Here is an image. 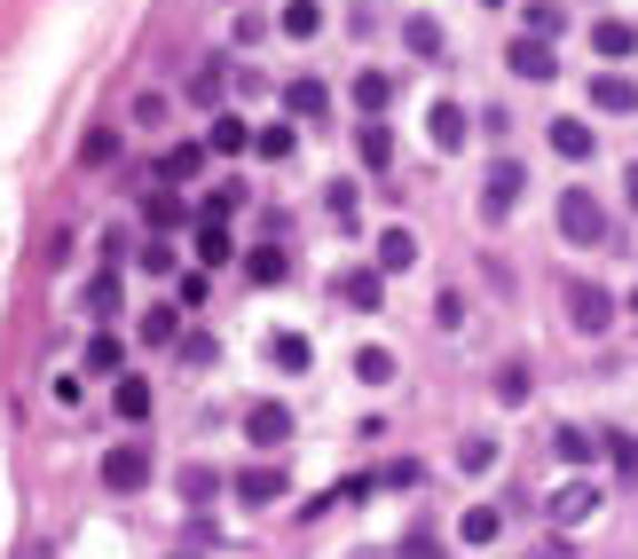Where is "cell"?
I'll return each instance as SVG.
<instances>
[{
	"label": "cell",
	"instance_id": "obj_1",
	"mask_svg": "<svg viewBox=\"0 0 638 559\" xmlns=\"http://www.w3.org/2000/svg\"><path fill=\"white\" fill-rule=\"evenodd\" d=\"M560 237H568V244H584V252H622L615 213L584 190V181H576V190H560Z\"/></svg>",
	"mask_w": 638,
	"mask_h": 559
},
{
	"label": "cell",
	"instance_id": "obj_2",
	"mask_svg": "<svg viewBox=\"0 0 638 559\" xmlns=\"http://www.w3.org/2000/svg\"><path fill=\"white\" fill-rule=\"evenodd\" d=\"M103 489L111 497H142L150 489V449L142 441H111L103 449Z\"/></svg>",
	"mask_w": 638,
	"mask_h": 559
},
{
	"label": "cell",
	"instance_id": "obj_3",
	"mask_svg": "<svg viewBox=\"0 0 638 559\" xmlns=\"http://www.w3.org/2000/svg\"><path fill=\"white\" fill-rule=\"evenodd\" d=\"M560 300H568V323H576L584 339H599V331H615V292H607V285H568Z\"/></svg>",
	"mask_w": 638,
	"mask_h": 559
},
{
	"label": "cell",
	"instance_id": "obj_4",
	"mask_svg": "<svg viewBox=\"0 0 638 559\" xmlns=\"http://www.w3.org/2000/svg\"><path fill=\"white\" fill-rule=\"evenodd\" d=\"M331 300L355 308V316H371V308H387V276L379 268H339L331 276Z\"/></svg>",
	"mask_w": 638,
	"mask_h": 559
},
{
	"label": "cell",
	"instance_id": "obj_5",
	"mask_svg": "<svg viewBox=\"0 0 638 559\" xmlns=\"http://www.w3.org/2000/svg\"><path fill=\"white\" fill-rule=\"evenodd\" d=\"M520 190H528V166H520V158H497V166H489V181H481V213H489V221H505V213L520 206Z\"/></svg>",
	"mask_w": 638,
	"mask_h": 559
},
{
	"label": "cell",
	"instance_id": "obj_6",
	"mask_svg": "<svg viewBox=\"0 0 638 559\" xmlns=\"http://www.w3.org/2000/svg\"><path fill=\"white\" fill-rule=\"evenodd\" d=\"M245 433H252V449H285L292 441V410L285 402H252L245 410Z\"/></svg>",
	"mask_w": 638,
	"mask_h": 559
},
{
	"label": "cell",
	"instance_id": "obj_7",
	"mask_svg": "<svg viewBox=\"0 0 638 559\" xmlns=\"http://www.w3.org/2000/svg\"><path fill=\"white\" fill-rule=\"evenodd\" d=\"M285 489H292V481L277 473V465H245V473H237V497H245L252 512H268V505H277Z\"/></svg>",
	"mask_w": 638,
	"mask_h": 559
},
{
	"label": "cell",
	"instance_id": "obj_8",
	"mask_svg": "<svg viewBox=\"0 0 638 559\" xmlns=\"http://www.w3.org/2000/svg\"><path fill=\"white\" fill-rule=\"evenodd\" d=\"M505 63H512V79H552L560 63H552V48H544V40H505Z\"/></svg>",
	"mask_w": 638,
	"mask_h": 559
},
{
	"label": "cell",
	"instance_id": "obj_9",
	"mask_svg": "<svg viewBox=\"0 0 638 559\" xmlns=\"http://www.w3.org/2000/svg\"><path fill=\"white\" fill-rule=\"evenodd\" d=\"M591 111H607V119L638 111V87H630L622 71H599V79H591Z\"/></svg>",
	"mask_w": 638,
	"mask_h": 559
},
{
	"label": "cell",
	"instance_id": "obj_10",
	"mask_svg": "<svg viewBox=\"0 0 638 559\" xmlns=\"http://www.w3.org/2000/svg\"><path fill=\"white\" fill-rule=\"evenodd\" d=\"M426 134H433V150H466V134H473L466 127V103H433L426 111Z\"/></svg>",
	"mask_w": 638,
	"mask_h": 559
},
{
	"label": "cell",
	"instance_id": "obj_11",
	"mask_svg": "<svg viewBox=\"0 0 638 559\" xmlns=\"http://www.w3.org/2000/svg\"><path fill=\"white\" fill-rule=\"evenodd\" d=\"M245 276H252V285H285V276H292V252L268 237V244H252V252H245Z\"/></svg>",
	"mask_w": 638,
	"mask_h": 559
},
{
	"label": "cell",
	"instance_id": "obj_12",
	"mask_svg": "<svg viewBox=\"0 0 638 559\" xmlns=\"http://www.w3.org/2000/svg\"><path fill=\"white\" fill-rule=\"evenodd\" d=\"M127 308V292H119V268H96V276H87V316H96V323H111Z\"/></svg>",
	"mask_w": 638,
	"mask_h": 559
},
{
	"label": "cell",
	"instance_id": "obj_13",
	"mask_svg": "<svg viewBox=\"0 0 638 559\" xmlns=\"http://www.w3.org/2000/svg\"><path fill=\"white\" fill-rule=\"evenodd\" d=\"M158 173H166V190H181V181H198V173H206V142H173V150L158 158Z\"/></svg>",
	"mask_w": 638,
	"mask_h": 559
},
{
	"label": "cell",
	"instance_id": "obj_14",
	"mask_svg": "<svg viewBox=\"0 0 638 559\" xmlns=\"http://www.w3.org/2000/svg\"><path fill=\"white\" fill-rule=\"evenodd\" d=\"M591 512H599V489H591V481L552 489V520H560V528H576V520H591Z\"/></svg>",
	"mask_w": 638,
	"mask_h": 559
},
{
	"label": "cell",
	"instance_id": "obj_15",
	"mask_svg": "<svg viewBox=\"0 0 638 559\" xmlns=\"http://www.w3.org/2000/svg\"><path fill=\"white\" fill-rule=\"evenodd\" d=\"M591 48H599V63H622V56L638 48V32H630L622 17H599V24H591Z\"/></svg>",
	"mask_w": 638,
	"mask_h": 559
},
{
	"label": "cell",
	"instance_id": "obj_16",
	"mask_svg": "<svg viewBox=\"0 0 638 559\" xmlns=\"http://www.w3.org/2000/svg\"><path fill=\"white\" fill-rule=\"evenodd\" d=\"M410 260H418V237H410V229H379V260H371V268H379V276H402Z\"/></svg>",
	"mask_w": 638,
	"mask_h": 559
},
{
	"label": "cell",
	"instance_id": "obj_17",
	"mask_svg": "<svg viewBox=\"0 0 638 559\" xmlns=\"http://www.w3.org/2000/svg\"><path fill=\"white\" fill-rule=\"evenodd\" d=\"M387 103H395V79H387V71H355V111L379 119Z\"/></svg>",
	"mask_w": 638,
	"mask_h": 559
},
{
	"label": "cell",
	"instance_id": "obj_18",
	"mask_svg": "<svg viewBox=\"0 0 638 559\" xmlns=\"http://www.w3.org/2000/svg\"><path fill=\"white\" fill-rule=\"evenodd\" d=\"M520 24H528V40H560L568 32V9H560V0H528Z\"/></svg>",
	"mask_w": 638,
	"mask_h": 559
},
{
	"label": "cell",
	"instance_id": "obj_19",
	"mask_svg": "<svg viewBox=\"0 0 638 559\" xmlns=\"http://www.w3.org/2000/svg\"><path fill=\"white\" fill-rule=\"evenodd\" d=\"M87 370H96V379H127V355H119V339L111 331H96V339H87V355H79Z\"/></svg>",
	"mask_w": 638,
	"mask_h": 559
},
{
	"label": "cell",
	"instance_id": "obj_20",
	"mask_svg": "<svg viewBox=\"0 0 638 559\" xmlns=\"http://www.w3.org/2000/svg\"><path fill=\"white\" fill-rule=\"evenodd\" d=\"M552 457H560V465H591V457H599V433H584V426H552Z\"/></svg>",
	"mask_w": 638,
	"mask_h": 559
},
{
	"label": "cell",
	"instance_id": "obj_21",
	"mask_svg": "<svg viewBox=\"0 0 638 559\" xmlns=\"http://www.w3.org/2000/svg\"><path fill=\"white\" fill-rule=\"evenodd\" d=\"M285 111L323 119V111H331V87H323V79H292V87H285Z\"/></svg>",
	"mask_w": 638,
	"mask_h": 559
},
{
	"label": "cell",
	"instance_id": "obj_22",
	"mask_svg": "<svg viewBox=\"0 0 638 559\" xmlns=\"http://www.w3.org/2000/svg\"><path fill=\"white\" fill-rule=\"evenodd\" d=\"M355 150H362V166H371V173H387V166H395V134H387L379 119H362V134H355Z\"/></svg>",
	"mask_w": 638,
	"mask_h": 559
},
{
	"label": "cell",
	"instance_id": "obj_23",
	"mask_svg": "<svg viewBox=\"0 0 638 559\" xmlns=\"http://www.w3.org/2000/svg\"><path fill=\"white\" fill-rule=\"evenodd\" d=\"M489 387H497V402H528V395H536V370L512 355V362H497V379H489Z\"/></svg>",
	"mask_w": 638,
	"mask_h": 559
},
{
	"label": "cell",
	"instance_id": "obj_24",
	"mask_svg": "<svg viewBox=\"0 0 638 559\" xmlns=\"http://www.w3.org/2000/svg\"><path fill=\"white\" fill-rule=\"evenodd\" d=\"M221 489H229V481L213 473V465H181V505H213Z\"/></svg>",
	"mask_w": 638,
	"mask_h": 559
},
{
	"label": "cell",
	"instance_id": "obj_25",
	"mask_svg": "<svg viewBox=\"0 0 638 559\" xmlns=\"http://www.w3.org/2000/svg\"><path fill=\"white\" fill-rule=\"evenodd\" d=\"M552 150H560V158H576V166H584V158H591V150H599V142H591V127H584V119H552Z\"/></svg>",
	"mask_w": 638,
	"mask_h": 559
},
{
	"label": "cell",
	"instance_id": "obj_26",
	"mask_svg": "<svg viewBox=\"0 0 638 559\" xmlns=\"http://www.w3.org/2000/svg\"><path fill=\"white\" fill-rule=\"evenodd\" d=\"M111 410H119L127 426H142V418H150V379H119V387H111Z\"/></svg>",
	"mask_w": 638,
	"mask_h": 559
},
{
	"label": "cell",
	"instance_id": "obj_27",
	"mask_svg": "<svg viewBox=\"0 0 638 559\" xmlns=\"http://www.w3.org/2000/svg\"><path fill=\"white\" fill-rule=\"evenodd\" d=\"M245 142H252V127H245L237 111H221V119H213V134H206V150H221V158H237Z\"/></svg>",
	"mask_w": 638,
	"mask_h": 559
},
{
	"label": "cell",
	"instance_id": "obj_28",
	"mask_svg": "<svg viewBox=\"0 0 638 559\" xmlns=\"http://www.w3.org/2000/svg\"><path fill=\"white\" fill-rule=\"evenodd\" d=\"M497 528H505V512H497V505H473V512L458 520V536H466L473 551H481V543H497Z\"/></svg>",
	"mask_w": 638,
	"mask_h": 559
},
{
	"label": "cell",
	"instance_id": "obj_29",
	"mask_svg": "<svg viewBox=\"0 0 638 559\" xmlns=\"http://www.w3.org/2000/svg\"><path fill=\"white\" fill-rule=\"evenodd\" d=\"M371 489H426V465H418V457H395V465H379V473H371Z\"/></svg>",
	"mask_w": 638,
	"mask_h": 559
},
{
	"label": "cell",
	"instance_id": "obj_30",
	"mask_svg": "<svg viewBox=\"0 0 638 559\" xmlns=\"http://www.w3.org/2000/svg\"><path fill=\"white\" fill-rule=\"evenodd\" d=\"M229 252H237V237H229L221 221H198V260H206V268H221Z\"/></svg>",
	"mask_w": 638,
	"mask_h": 559
},
{
	"label": "cell",
	"instance_id": "obj_31",
	"mask_svg": "<svg viewBox=\"0 0 638 559\" xmlns=\"http://www.w3.org/2000/svg\"><path fill=\"white\" fill-rule=\"evenodd\" d=\"M285 32L292 40H316L323 32V9H316V0H285Z\"/></svg>",
	"mask_w": 638,
	"mask_h": 559
},
{
	"label": "cell",
	"instance_id": "obj_32",
	"mask_svg": "<svg viewBox=\"0 0 638 559\" xmlns=\"http://www.w3.org/2000/svg\"><path fill=\"white\" fill-rule=\"evenodd\" d=\"M402 40H410L426 63H441V24H433V17H410V24H402Z\"/></svg>",
	"mask_w": 638,
	"mask_h": 559
},
{
	"label": "cell",
	"instance_id": "obj_33",
	"mask_svg": "<svg viewBox=\"0 0 638 559\" xmlns=\"http://www.w3.org/2000/svg\"><path fill=\"white\" fill-rule=\"evenodd\" d=\"M119 158V134L111 127H87V142H79V166H111Z\"/></svg>",
	"mask_w": 638,
	"mask_h": 559
},
{
	"label": "cell",
	"instance_id": "obj_34",
	"mask_svg": "<svg viewBox=\"0 0 638 559\" xmlns=\"http://www.w3.org/2000/svg\"><path fill=\"white\" fill-rule=\"evenodd\" d=\"M190 96H198V103H206V111H213V103H221V56H206V63H198V71H190Z\"/></svg>",
	"mask_w": 638,
	"mask_h": 559
},
{
	"label": "cell",
	"instance_id": "obj_35",
	"mask_svg": "<svg viewBox=\"0 0 638 559\" xmlns=\"http://www.w3.org/2000/svg\"><path fill=\"white\" fill-rule=\"evenodd\" d=\"M323 206H331V221H362V198H355V181H331V190H323Z\"/></svg>",
	"mask_w": 638,
	"mask_h": 559
},
{
	"label": "cell",
	"instance_id": "obj_36",
	"mask_svg": "<svg viewBox=\"0 0 638 559\" xmlns=\"http://www.w3.org/2000/svg\"><path fill=\"white\" fill-rule=\"evenodd\" d=\"M268 355H277V370H308V339H300V331H277V339H268Z\"/></svg>",
	"mask_w": 638,
	"mask_h": 559
},
{
	"label": "cell",
	"instance_id": "obj_37",
	"mask_svg": "<svg viewBox=\"0 0 638 559\" xmlns=\"http://www.w3.org/2000/svg\"><path fill=\"white\" fill-rule=\"evenodd\" d=\"M142 221H150V229H173V221H181V198H173V190H150V198H142Z\"/></svg>",
	"mask_w": 638,
	"mask_h": 559
},
{
	"label": "cell",
	"instance_id": "obj_38",
	"mask_svg": "<svg viewBox=\"0 0 638 559\" xmlns=\"http://www.w3.org/2000/svg\"><path fill=\"white\" fill-rule=\"evenodd\" d=\"M142 339H150V347H173V339H181V316H173V308H150V316H142Z\"/></svg>",
	"mask_w": 638,
	"mask_h": 559
},
{
	"label": "cell",
	"instance_id": "obj_39",
	"mask_svg": "<svg viewBox=\"0 0 638 559\" xmlns=\"http://www.w3.org/2000/svg\"><path fill=\"white\" fill-rule=\"evenodd\" d=\"M252 150H260L268 166H285V158H292V127H260V134H252Z\"/></svg>",
	"mask_w": 638,
	"mask_h": 559
},
{
	"label": "cell",
	"instance_id": "obj_40",
	"mask_svg": "<svg viewBox=\"0 0 638 559\" xmlns=\"http://www.w3.org/2000/svg\"><path fill=\"white\" fill-rule=\"evenodd\" d=\"M458 465H466V473H489V465H497V441H489V433L458 441Z\"/></svg>",
	"mask_w": 638,
	"mask_h": 559
},
{
	"label": "cell",
	"instance_id": "obj_41",
	"mask_svg": "<svg viewBox=\"0 0 638 559\" xmlns=\"http://www.w3.org/2000/svg\"><path fill=\"white\" fill-rule=\"evenodd\" d=\"M355 370H362L371 387H387V379H395V355H387V347H362V355H355Z\"/></svg>",
	"mask_w": 638,
	"mask_h": 559
},
{
	"label": "cell",
	"instance_id": "obj_42",
	"mask_svg": "<svg viewBox=\"0 0 638 559\" xmlns=\"http://www.w3.org/2000/svg\"><path fill=\"white\" fill-rule=\"evenodd\" d=\"M237 206H245V181H221V190L206 198V221H229Z\"/></svg>",
	"mask_w": 638,
	"mask_h": 559
},
{
	"label": "cell",
	"instance_id": "obj_43",
	"mask_svg": "<svg viewBox=\"0 0 638 559\" xmlns=\"http://www.w3.org/2000/svg\"><path fill=\"white\" fill-rule=\"evenodd\" d=\"M607 449H615V473L638 489V441H630V433H607Z\"/></svg>",
	"mask_w": 638,
	"mask_h": 559
},
{
	"label": "cell",
	"instance_id": "obj_44",
	"mask_svg": "<svg viewBox=\"0 0 638 559\" xmlns=\"http://www.w3.org/2000/svg\"><path fill=\"white\" fill-rule=\"evenodd\" d=\"M173 347H181V362H190V370H206V362H213V355H221V347H213V339H206V331H190V339H173Z\"/></svg>",
	"mask_w": 638,
	"mask_h": 559
},
{
	"label": "cell",
	"instance_id": "obj_45",
	"mask_svg": "<svg viewBox=\"0 0 638 559\" xmlns=\"http://www.w3.org/2000/svg\"><path fill=\"white\" fill-rule=\"evenodd\" d=\"M134 260H142V276H173V244H158V237H150Z\"/></svg>",
	"mask_w": 638,
	"mask_h": 559
},
{
	"label": "cell",
	"instance_id": "obj_46",
	"mask_svg": "<svg viewBox=\"0 0 638 559\" xmlns=\"http://www.w3.org/2000/svg\"><path fill=\"white\" fill-rule=\"evenodd\" d=\"M173 292H181V308H206V300H213V285H206V276H181Z\"/></svg>",
	"mask_w": 638,
	"mask_h": 559
},
{
	"label": "cell",
	"instance_id": "obj_47",
	"mask_svg": "<svg viewBox=\"0 0 638 559\" xmlns=\"http://www.w3.org/2000/svg\"><path fill=\"white\" fill-rule=\"evenodd\" d=\"M433 316H441V331H458V323H466V292H441V308H433Z\"/></svg>",
	"mask_w": 638,
	"mask_h": 559
},
{
	"label": "cell",
	"instance_id": "obj_48",
	"mask_svg": "<svg viewBox=\"0 0 638 559\" xmlns=\"http://www.w3.org/2000/svg\"><path fill=\"white\" fill-rule=\"evenodd\" d=\"M134 127H166V96H142L134 103Z\"/></svg>",
	"mask_w": 638,
	"mask_h": 559
},
{
	"label": "cell",
	"instance_id": "obj_49",
	"mask_svg": "<svg viewBox=\"0 0 638 559\" xmlns=\"http://www.w3.org/2000/svg\"><path fill=\"white\" fill-rule=\"evenodd\" d=\"M402 559H441V543H433V536L418 528V536H402Z\"/></svg>",
	"mask_w": 638,
	"mask_h": 559
},
{
	"label": "cell",
	"instance_id": "obj_50",
	"mask_svg": "<svg viewBox=\"0 0 638 559\" xmlns=\"http://www.w3.org/2000/svg\"><path fill=\"white\" fill-rule=\"evenodd\" d=\"M622 198H630V213H638V166H622Z\"/></svg>",
	"mask_w": 638,
	"mask_h": 559
},
{
	"label": "cell",
	"instance_id": "obj_51",
	"mask_svg": "<svg viewBox=\"0 0 638 559\" xmlns=\"http://www.w3.org/2000/svg\"><path fill=\"white\" fill-rule=\"evenodd\" d=\"M481 9H505V0H481Z\"/></svg>",
	"mask_w": 638,
	"mask_h": 559
}]
</instances>
